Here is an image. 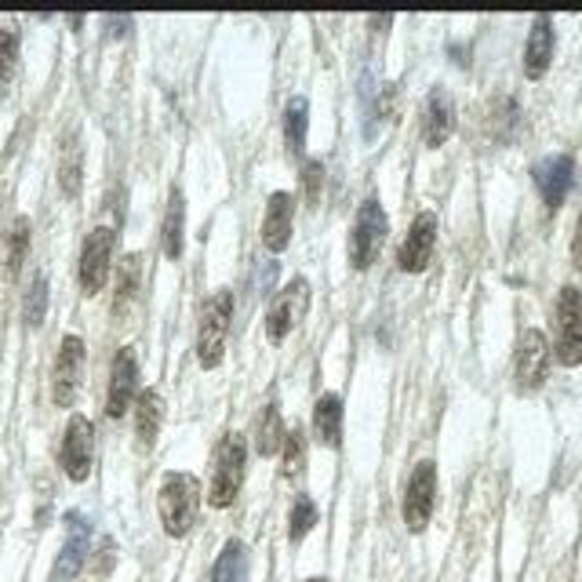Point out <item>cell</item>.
<instances>
[{
	"label": "cell",
	"mask_w": 582,
	"mask_h": 582,
	"mask_svg": "<svg viewBox=\"0 0 582 582\" xmlns=\"http://www.w3.org/2000/svg\"><path fill=\"white\" fill-rule=\"evenodd\" d=\"M161 427H164V397H161V390L146 387L136 397V436H139V444L153 448Z\"/></svg>",
	"instance_id": "obj_19"
},
{
	"label": "cell",
	"mask_w": 582,
	"mask_h": 582,
	"mask_svg": "<svg viewBox=\"0 0 582 582\" xmlns=\"http://www.w3.org/2000/svg\"><path fill=\"white\" fill-rule=\"evenodd\" d=\"M307 128H310V102L307 96H295L288 99V110H284V142H288V153H302L307 150Z\"/></svg>",
	"instance_id": "obj_25"
},
{
	"label": "cell",
	"mask_w": 582,
	"mask_h": 582,
	"mask_svg": "<svg viewBox=\"0 0 582 582\" xmlns=\"http://www.w3.org/2000/svg\"><path fill=\"white\" fill-rule=\"evenodd\" d=\"M81 175H84V153H81V142L70 136L62 142V157H59V187L66 197L81 193Z\"/></svg>",
	"instance_id": "obj_26"
},
{
	"label": "cell",
	"mask_w": 582,
	"mask_h": 582,
	"mask_svg": "<svg viewBox=\"0 0 582 582\" xmlns=\"http://www.w3.org/2000/svg\"><path fill=\"white\" fill-rule=\"evenodd\" d=\"M281 459H284V473H288V478H295V473L302 470V462H307V433H302V427H291L284 433Z\"/></svg>",
	"instance_id": "obj_31"
},
{
	"label": "cell",
	"mask_w": 582,
	"mask_h": 582,
	"mask_svg": "<svg viewBox=\"0 0 582 582\" xmlns=\"http://www.w3.org/2000/svg\"><path fill=\"white\" fill-rule=\"evenodd\" d=\"M244 462H248V436L227 433L215 448V470H211V488H208V502L215 510L233 506V499L241 495Z\"/></svg>",
	"instance_id": "obj_2"
},
{
	"label": "cell",
	"mask_w": 582,
	"mask_h": 582,
	"mask_svg": "<svg viewBox=\"0 0 582 582\" xmlns=\"http://www.w3.org/2000/svg\"><path fill=\"white\" fill-rule=\"evenodd\" d=\"M550 339L539 332V328H524L518 339V353H513V379H518L521 393H535L542 390V382L550 375Z\"/></svg>",
	"instance_id": "obj_8"
},
{
	"label": "cell",
	"mask_w": 582,
	"mask_h": 582,
	"mask_svg": "<svg viewBox=\"0 0 582 582\" xmlns=\"http://www.w3.org/2000/svg\"><path fill=\"white\" fill-rule=\"evenodd\" d=\"M553 321H558V342H553V357L564 368L582 364V291L575 284H564L553 307Z\"/></svg>",
	"instance_id": "obj_5"
},
{
	"label": "cell",
	"mask_w": 582,
	"mask_h": 582,
	"mask_svg": "<svg viewBox=\"0 0 582 582\" xmlns=\"http://www.w3.org/2000/svg\"><path fill=\"white\" fill-rule=\"evenodd\" d=\"M452 136H455V99L444 88H433L427 96V106H422V142L430 150H441Z\"/></svg>",
	"instance_id": "obj_16"
},
{
	"label": "cell",
	"mask_w": 582,
	"mask_h": 582,
	"mask_svg": "<svg viewBox=\"0 0 582 582\" xmlns=\"http://www.w3.org/2000/svg\"><path fill=\"white\" fill-rule=\"evenodd\" d=\"M4 244H8V255H4L8 277H16V273L22 270L26 255H30V219H26V215L11 219V227H8V233H4Z\"/></svg>",
	"instance_id": "obj_27"
},
{
	"label": "cell",
	"mask_w": 582,
	"mask_h": 582,
	"mask_svg": "<svg viewBox=\"0 0 582 582\" xmlns=\"http://www.w3.org/2000/svg\"><path fill=\"white\" fill-rule=\"evenodd\" d=\"M572 267L582 273V211L575 219V233H572Z\"/></svg>",
	"instance_id": "obj_33"
},
{
	"label": "cell",
	"mask_w": 582,
	"mask_h": 582,
	"mask_svg": "<svg viewBox=\"0 0 582 582\" xmlns=\"http://www.w3.org/2000/svg\"><path fill=\"white\" fill-rule=\"evenodd\" d=\"M88 553H91V521L84 513L70 510L66 513V542L56 558V568H51V582H73L84 572Z\"/></svg>",
	"instance_id": "obj_12"
},
{
	"label": "cell",
	"mask_w": 582,
	"mask_h": 582,
	"mask_svg": "<svg viewBox=\"0 0 582 582\" xmlns=\"http://www.w3.org/2000/svg\"><path fill=\"white\" fill-rule=\"evenodd\" d=\"M113 241H117V233L110 227H96L84 237L81 262H77V281H81L84 295H99V291L106 288V281H110Z\"/></svg>",
	"instance_id": "obj_10"
},
{
	"label": "cell",
	"mask_w": 582,
	"mask_h": 582,
	"mask_svg": "<svg viewBox=\"0 0 582 582\" xmlns=\"http://www.w3.org/2000/svg\"><path fill=\"white\" fill-rule=\"evenodd\" d=\"M284 433H288V427H284V419H281V408H277L273 401L262 404V412L255 415V430H251V444H255V452L262 459L281 455Z\"/></svg>",
	"instance_id": "obj_20"
},
{
	"label": "cell",
	"mask_w": 582,
	"mask_h": 582,
	"mask_svg": "<svg viewBox=\"0 0 582 582\" xmlns=\"http://www.w3.org/2000/svg\"><path fill=\"white\" fill-rule=\"evenodd\" d=\"M197 510H201V481L193 473L171 470L161 478V492H157V513L171 539H182L193 532Z\"/></svg>",
	"instance_id": "obj_1"
},
{
	"label": "cell",
	"mask_w": 582,
	"mask_h": 582,
	"mask_svg": "<svg viewBox=\"0 0 582 582\" xmlns=\"http://www.w3.org/2000/svg\"><path fill=\"white\" fill-rule=\"evenodd\" d=\"M139 397V353L136 347H121L110 368V393H106V415L121 419Z\"/></svg>",
	"instance_id": "obj_13"
},
{
	"label": "cell",
	"mask_w": 582,
	"mask_h": 582,
	"mask_svg": "<svg viewBox=\"0 0 582 582\" xmlns=\"http://www.w3.org/2000/svg\"><path fill=\"white\" fill-rule=\"evenodd\" d=\"M307 310H310V281L307 277H291L267 310V339L284 342L291 335V328L302 324Z\"/></svg>",
	"instance_id": "obj_9"
},
{
	"label": "cell",
	"mask_w": 582,
	"mask_h": 582,
	"mask_svg": "<svg viewBox=\"0 0 582 582\" xmlns=\"http://www.w3.org/2000/svg\"><path fill=\"white\" fill-rule=\"evenodd\" d=\"M317 518H321V513H317V502L310 495H299L295 502H291V513H288V539L302 542L313 532Z\"/></svg>",
	"instance_id": "obj_29"
},
{
	"label": "cell",
	"mask_w": 582,
	"mask_h": 582,
	"mask_svg": "<svg viewBox=\"0 0 582 582\" xmlns=\"http://www.w3.org/2000/svg\"><path fill=\"white\" fill-rule=\"evenodd\" d=\"M84 361H88V347L81 335H62L59 353H56V368H51V401L59 408H73L77 393H81V379H84Z\"/></svg>",
	"instance_id": "obj_6"
},
{
	"label": "cell",
	"mask_w": 582,
	"mask_h": 582,
	"mask_svg": "<svg viewBox=\"0 0 582 582\" xmlns=\"http://www.w3.org/2000/svg\"><path fill=\"white\" fill-rule=\"evenodd\" d=\"M16 66H19V33L8 30V26H0V91L11 84Z\"/></svg>",
	"instance_id": "obj_30"
},
{
	"label": "cell",
	"mask_w": 582,
	"mask_h": 582,
	"mask_svg": "<svg viewBox=\"0 0 582 582\" xmlns=\"http://www.w3.org/2000/svg\"><path fill=\"white\" fill-rule=\"evenodd\" d=\"M390 233V219L387 208L379 204V197H368V201L357 208L353 230H350V267L353 270H368L379 259L382 244H387Z\"/></svg>",
	"instance_id": "obj_4"
},
{
	"label": "cell",
	"mask_w": 582,
	"mask_h": 582,
	"mask_svg": "<svg viewBox=\"0 0 582 582\" xmlns=\"http://www.w3.org/2000/svg\"><path fill=\"white\" fill-rule=\"evenodd\" d=\"M433 248H436V215L433 211H419L404 233L401 248H397V267L404 273H422L430 267Z\"/></svg>",
	"instance_id": "obj_14"
},
{
	"label": "cell",
	"mask_w": 582,
	"mask_h": 582,
	"mask_svg": "<svg viewBox=\"0 0 582 582\" xmlns=\"http://www.w3.org/2000/svg\"><path fill=\"white\" fill-rule=\"evenodd\" d=\"M91 459H96V427H91L88 415H70L62 433V448H59L62 473L73 484H81L91 473Z\"/></svg>",
	"instance_id": "obj_11"
},
{
	"label": "cell",
	"mask_w": 582,
	"mask_h": 582,
	"mask_svg": "<svg viewBox=\"0 0 582 582\" xmlns=\"http://www.w3.org/2000/svg\"><path fill=\"white\" fill-rule=\"evenodd\" d=\"M182 227H187V197L179 187H171L168 197V215H164V255L182 259Z\"/></svg>",
	"instance_id": "obj_24"
},
{
	"label": "cell",
	"mask_w": 582,
	"mask_h": 582,
	"mask_svg": "<svg viewBox=\"0 0 582 582\" xmlns=\"http://www.w3.org/2000/svg\"><path fill=\"white\" fill-rule=\"evenodd\" d=\"M302 190H307V201L317 204L321 201V190H324V161H307L302 164Z\"/></svg>",
	"instance_id": "obj_32"
},
{
	"label": "cell",
	"mask_w": 582,
	"mask_h": 582,
	"mask_svg": "<svg viewBox=\"0 0 582 582\" xmlns=\"http://www.w3.org/2000/svg\"><path fill=\"white\" fill-rule=\"evenodd\" d=\"M233 321V291L219 288L215 295L204 302L201 324H197V361L204 372L222 364V350H227V332Z\"/></svg>",
	"instance_id": "obj_3"
},
{
	"label": "cell",
	"mask_w": 582,
	"mask_h": 582,
	"mask_svg": "<svg viewBox=\"0 0 582 582\" xmlns=\"http://www.w3.org/2000/svg\"><path fill=\"white\" fill-rule=\"evenodd\" d=\"M139 284H142V255L131 251L121 259V270H117V291H113V313L117 321H124L139 299Z\"/></svg>",
	"instance_id": "obj_21"
},
{
	"label": "cell",
	"mask_w": 582,
	"mask_h": 582,
	"mask_svg": "<svg viewBox=\"0 0 582 582\" xmlns=\"http://www.w3.org/2000/svg\"><path fill=\"white\" fill-rule=\"evenodd\" d=\"M248 546L241 539H230L222 546L219 561L211 564V579L208 582H248Z\"/></svg>",
	"instance_id": "obj_23"
},
{
	"label": "cell",
	"mask_w": 582,
	"mask_h": 582,
	"mask_svg": "<svg viewBox=\"0 0 582 582\" xmlns=\"http://www.w3.org/2000/svg\"><path fill=\"white\" fill-rule=\"evenodd\" d=\"M532 175H535V187L542 193V204H546L550 211H558L564 204L568 190L575 187V161L568 153L542 157Z\"/></svg>",
	"instance_id": "obj_15"
},
{
	"label": "cell",
	"mask_w": 582,
	"mask_h": 582,
	"mask_svg": "<svg viewBox=\"0 0 582 582\" xmlns=\"http://www.w3.org/2000/svg\"><path fill=\"white\" fill-rule=\"evenodd\" d=\"M313 433L324 448L342 444V397L339 393H321L313 408Z\"/></svg>",
	"instance_id": "obj_22"
},
{
	"label": "cell",
	"mask_w": 582,
	"mask_h": 582,
	"mask_svg": "<svg viewBox=\"0 0 582 582\" xmlns=\"http://www.w3.org/2000/svg\"><path fill=\"white\" fill-rule=\"evenodd\" d=\"M48 317V273H33L30 288H26L22 299V321L30 328H41Z\"/></svg>",
	"instance_id": "obj_28"
},
{
	"label": "cell",
	"mask_w": 582,
	"mask_h": 582,
	"mask_svg": "<svg viewBox=\"0 0 582 582\" xmlns=\"http://www.w3.org/2000/svg\"><path fill=\"white\" fill-rule=\"evenodd\" d=\"M553 48H558V33H553V19L539 16L528 30L524 41V77L528 81H542L553 62Z\"/></svg>",
	"instance_id": "obj_18"
},
{
	"label": "cell",
	"mask_w": 582,
	"mask_h": 582,
	"mask_svg": "<svg viewBox=\"0 0 582 582\" xmlns=\"http://www.w3.org/2000/svg\"><path fill=\"white\" fill-rule=\"evenodd\" d=\"M302 582H328V579H321V575H313V579H302Z\"/></svg>",
	"instance_id": "obj_34"
},
{
	"label": "cell",
	"mask_w": 582,
	"mask_h": 582,
	"mask_svg": "<svg viewBox=\"0 0 582 582\" xmlns=\"http://www.w3.org/2000/svg\"><path fill=\"white\" fill-rule=\"evenodd\" d=\"M291 227H295V197L288 190L270 193L267 201V215H262V244L267 251H284L291 244Z\"/></svg>",
	"instance_id": "obj_17"
},
{
	"label": "cell",
	"mask_w": 582,
	"mask_h": 582,
	"mask_svg": "<svg viewBox=\"0 0 582 582\" xmlns=\"http://www.w3.org/2000/svg\"><path fill=\"white\" fill-rule=\"evenodd\" d=\"M436 510V462L433 459H422L415 462L412 478L404 484V502H401V513H404V524L408 532H427V524Z\"/></svg>",
	"instance_id": "obj_7"
}]
</instances>
